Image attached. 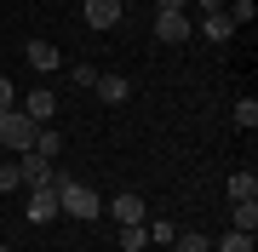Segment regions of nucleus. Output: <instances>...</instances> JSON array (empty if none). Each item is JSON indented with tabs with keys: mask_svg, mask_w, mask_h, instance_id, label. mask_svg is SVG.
<instances>
[{
	"mask_svg": "<svg viewBox=\"0 0 258 252\" xmlns=\"http://www.w3.org/2000/svg\"><path fill=\"white\" fill-rule=\"evenodd\" d=\"M57 212H63V218H98L103 201H98L92 184H69V178H57Z\"/></svg>",
	"mask_w": 258,
	"mask_h": 252,
	"instance_id": "f257e3e1",
	"label": "nucleus"
},
{
	"mask_svg": "<svg viewBox=\"0 0 258 252\" xmlns=\"http://www.w3.org/2000/svg\"><path fill=\"white\" fill-rule=\"evenodd\" d=\"M35 121H29V115L23 109H6V115H0V149H6V155H23V149H35Z\"/></svg>",
	"mask_w": 258,
	"mask_h": 252,
	"instance_id": "f03ea898",
	"label": "nucleus"
},
{
	"mask_svg": "<svg viewBox=\"0 0 258 252\" xmlns=\"http://www.w3.org/2000/svg\"><path fill=\"white\" fill-rule=\"evenodd\" d=\"M12 160H18V178H23V189H57V160L35 155V149H23V155H12Z\"/></svg>",
	"mask_w": 258,
	"mask_h": 252,
	"instance_id": "7ed1b4c3",
	"label": "nucleus"
},
{
	"mask_svg": "<svg viewBox=\"0 0 258 252\" xmlns=\"http://www.w3.org/2000/svg\"><path fill=\"white\" fill-rule=\"evenodd\" d=\"M189 35H195L189 12H155V40H166V46H184Z\"/></svg>",
	"mask_w": 258,
	"mask_h": 252,
	"instance_id": "20e7f679",
	"label": "nucleus"
},
{
	"mask_svg": "<svg viewBox=\"0 0 258 252\" xmlns=\"http://www.w3.org/2000/svg\"><path fill=\"white\" fill-rule=\"evenodd\" d=\"M23 218H29V224H52V218H63V212H57V189H29Z\"/></svg>",
	"mask_w": 258,
	"mask_h": 252,
	"instance_id": "39448f33",
	"label": "nucleus"
},
{
	"mask_svg": "<svg viewBox=\"0 0 258 252\" xmlns=\"http://www.w3.org/2000/svg\"><path fill=\"white\" fill-rule=\"evenodd\" d=\"M120 18H126V6H120V0H86V29H115Z\"/></svg>",
	"mask_w": 258,
	"mask_h": 252,
	"instance_id": "423d86ee",
	"label": "nucleus"
},
{
	"mask_svg": "<svg viewBox=\"0 0 258 252\" xmlns=\"http://www.w3.org/2000/svg\"><path fill=\"white\" fill-rule=\"evenodd\" d=\"M195 35H201V40H212V46H224V40L235 35V23L224 18V12H201V23H195Z\"/></svg>",
	"mask_w": 258,
	"mask_h": 252,
	"instance_id": "0eeeda50",
	"label": "nucleus"
},
{
	"mask_svg": "<svg viewBox=\"0 0 258 252\" xmlns=\"http://www.w3.org/2000/svg\"><path fill=\"white\" fill-rule=\"evenodd\" d=\"M23 115H29V121H35V126H46L52 115H57V98L46 92V86H35V92L23 98Z\"/></svg>",
	"mask_w": 258,
	"mask_h": 252,
	"instance_id": "6e6552de",
	"label": "nucleus"
},
{
	"mask_svg": "<svg viewBox=\"0 0 258 252\" xmlns=\"http://www.w3.org/2000/svg\"><path fill=\"white\" fill-rule=\"evenodd\" d=\"M23 57H29V69H40V75H52V69L63 63V52H57L52 40H29V52H23Z\"/></svg>",
	"mask_w": 258,
	"mask_h": 252,
	"instance_id": "1a4fd4ad",
	"label": "nucleus"
},
{
	"mask_svg": "<svg viewBox=\"0 0 258 252\" xmlns=\"http://www.w3.org/2000/svg\"><path fill=\"white\" fill-rule=\"evenodd\" d=\"M109 218H115V224H144V195H115L109 201Z\"/></svg>",
	"mask_w": 258,
	"mask_h": 252,
	"instance_id": "9d476101",
	"label": "nucleus"
},
{
	"mask_svg": "<svg viewBox=\"0 0 258 252\" xmlns=\"http://www.w3.org/2000/svg\"><path fill=\"white\" fill-rule=\"evenodd\" d=\"M230 229L235 235H258V201H230Z\"/></svg>",
	"mask_w": 258,
	"mask_h": 252,
	"instance_id": "9b49d317",
	"label": "nucleus"
},
{
	"mask_svg": "<svg viewBox=\"0 0 258 252\" xmlns=\"http://www.w3.org/2000/svg\"><path fill=\"white\" fill-rule=\"evenodd\" d=\"M92 92H98L103 103H126V98H132V80H120V75H98Z\"/></svg>",
	"mask_w": 258,
	"mask_h": 252,
	"instance_id": "f8f14e48",
	"label": "nucleus"
},
{
	"mask_svg": "<svg viewBox=\"0 0 258 252\" xmlns=\"http://www.w3.org/2000/svg\"><path fill=\"white\" fill-rule=\"evenodd\" d=\"M35 155L57 160V155H63V132H57V126H40V132H35Z\"/></svg>",
	"mask_w": 258,
	"mask_h": 252,
	"instance_id": "ddd939ff",
	"label": "nucleus"
},
{
	"mask_svg": "<svg viewBox=\"0 0 258 252\" xmlns=\"http://www.w3.org/2000/svg\"><path fill=\"white\" fill-rule=\"evenodd\" d=\"M230 201H258V172H230Z\"/></svg>",
	"mask_w": 258,
	"mask_h": 252,
	"instance_id": "4468645a",
	"label": "nucleus"
},
{
	"mask_svg": "<svg viewBox=\"0 0 258 252\" xmlns=\"http://www.w3.org/2000/svg\"><path fill=\"white\" fill-rule=\"evenodd\" d=\"M144 235H149L155 246H172V241H178V224H166V218H144Z\"/></svg>",
	"mask_w": 258,
	"mask_h": 252,
	"instance_id": "2eb2a0df",
	"label": "nucleus"
},
{
	"mask_svg": "<svg viewBox=\"0 0 258 252\" xmlns=\"http://www.w3.org/2000/svg\"><path fill=\"white\" fill-rule=\"evenodd\" d=\"M144 246H149L144 224H120V252H144Z\"/></svg>",
	"mask_w": 258,
	"mask_h": 252,
	"instance_id": "dca6fc26",
	"label": "nucleus"
},
{
	"mask_svg": "<svg viewBox=\"0 0 258 252\" xmlns=\"http://www.w3.org/2000/svg\"><path fill=\"white\" fill-rule=\"evenodd\" d=\"M224 18H230L235 29H247V23L258 18V6H252V0H230V12H224Z\"/></svg>",
	"mask_w": 258,
	"mask_h": 252,
	"instance_id": "f3484780",
	"label": "nucleus"
},
{
	"mask_svg": "<svg viewBox=\"0 0 258 252\" xmlns=\"http://www.w3.org/2000/svg\"><path fill=\"white\" fill-rule=\"evenodd\" d=\"M235 126H241V132L258 126V98H241V103H235Z\"/></svg>",
	"mask_w": 258,
	"mask_h": 252,
	"instance_id": "a211bd4d",
	"label": "nucleus"
},
{
	"mask_svg": "<svg viewBox=\"0 0 258 252\" xmlns=\"http://www.w3.org/2000/svg\"><path fill=\"white\" fill-rule=\"evenodd\" d=\"M69 86H81V92H92V86H98V69H92V63H75V69H69Z\"/></svg>",
	"mask_w": 258,
	"mask_h": 252,
	"instance_id": "6ab92c4d",
	"label": "nucleus"
},
{
	"mask_svg": "<svg viewBox=\"0 0 258 252\" xmlns=\"http://www.w3.org/2000/svg\"><path fill=\"white\" fill-rule=\"evenodd\" d=\"M172 246H178V252H207V235H201V229H178Z\"/></svg>",
	"mask_w": 258,
	"mask_h": 252,
	"instance_id": "aec40b11",
	"label": "nucleus"
},
{
	"mask_svg": "<svg viewBox=\"0 0 258 252\" xmlns=\"http://www.w3.org/2000/svg\"><path fill=\"white\" fill-rule=\"evenodd\" d=\"M218 252H252V235H235V229H230V235L218 241Z\"/></svg>",
	"mask_w": 258,
	"mask_h": 252,
	"instance_id": "412c9836",
	"label": "nucleus"
},
{
	"mask_svg": "<svg viewBox=\"0 0 258 252\" xmlns=\"http://www.w3.org/2000/svg\"><path fill=\"white\" fill-rule=\"evenodd\" d=\"M18 184H23V178H18V160H6V166H0V195H12Z\"/></svg>",
	"mask_w": 258,
	"mask_h": 252,
	"instance_id": "4be33fe9",
	"label": "nucleus"
},
{
	"mask_svg": "<svg viewBox=\"0 0 258 252\" xmlns=\"http://www.w3.org/2000/svg\"><path fill=\"white\" fill-rule=\"evenodd\" d=\"M6 109H18V86H12L6 75H0V115H6Z\"/></svg>",
	"mask_w": 258,
	"mask_h": 252,
	"instance_id": "5701e85b",
	"label": "nucleus"
},
{
	"mask_svg": "<svg viewBox=\"0 0 258 252\" xmlns=\"http://www.w3.org/2000/svg\"><path fill=\"white\" fill-rule=\"evenodd\" d=\"M155 12H189V0H155Z\"/></svg>",
	"mask_w": 258,
	"mask_h": 252,
	"instance_id": "b1692460",
	"label": "nucleus"
},
{
	"mask_svg": "<svg viewBox=\"0 0 258 252\" xmlns=\"http://www.w3.org/2000/svg\"><path fill=\"white\" fill-rule=\"evenodd\" d=\"M0 252H6V246H0Z\"/></svg>",
	"mask_w": 258,
	"mask_h": 252,
	"instance_id": "393cba45",
	"label": "nucleus"
}]
</instances>
